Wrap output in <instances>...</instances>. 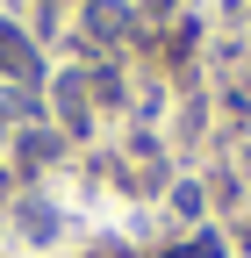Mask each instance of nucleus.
<instances>
[{"label":"nucleus","mask_w":251,"mask_h":258,"mask_svg":"<svg viewBox=\"0 0 251 258\" xmlns=\"http://www.w3.org/2000/svg\"><path fill=\"white\" fill-rule=\"evenodd\" d=\"M86 22H93V36H122V29H130V15H122L115 0H93V8H86Z\"/></svg>","instance_id":"2"},{"label":"nucleus","mask_w":251,"mask_h":258,"mask_svg":"<svg viewBox=\"0 0 251 258\" xmlns=\"http://www.w3.org/2000/svg\"><path fill=\"white\" fill-rule=\"evenodd\" d=\"M0 72H36V50H29V36H22V29L15 22H0Z\"/></svg>","instance_id":"1"},{"label":"nucleus","mask_w":251,"mask_h":258,"mask_svg":"<svg viewBox=\"0 0 251 258\" xmlns=\"http://www.w3.org/2000/svg\"><path fill=\"white\" fill-rule=\"evenodd\" d=\"M144 8H172V0H144Z\"/></svg>","instance_id":"3"}]
</instances>
